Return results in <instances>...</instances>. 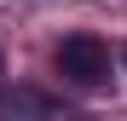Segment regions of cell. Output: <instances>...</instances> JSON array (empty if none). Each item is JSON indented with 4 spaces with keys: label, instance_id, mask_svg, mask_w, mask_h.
Wrapping results in <instances>:
<instances>
[{
    "label": "cell",
    "instance_id": "obj_1",
    "mask_svg": "<svg viewBox=\"0 0 127 121\" xmlns=\"http://www.w3.org/2000/svg\"><path fill=\"white\" fill-rule=\"evenodd\" d=\"M110 46H104L98 35H69V40H58V75L69 81V87L81 92H98V87H110Z\"/></svg>",
    "mask_w": 127,
    "mask_h": 121
},
{
    "label": "cell",
    "instance_id": "obj_2",
    "mask_svg": "<svg viewBox=\"0 0 127 121\" xmlns=\"http://www.w3.org/2000/svg\"><path fill=\"white\" fill-rule=\"evenodd\" d=\"M0 121H58V104L35 87H0Z\"/></svg>",
    "mask_w": 127,
    "mask_h": 121
},
{
    "label": "cell",
    "instance_id": "obj_3",
    "mask_svg": "<svg viewBox=\"0 0 127 121\" xmlns=\"http://www.w3.org/2000/svg\"><path fill=\"white\" fill-rule=\"evenodd\" d=\"M0 75H6V58H0Z\"/></svg>",
    "mask_w": 127,
    "mask_h": 121
},
{
    "label": "cell",
    "instance_id": "obj_4",
    "mask_svg": "<svg viewBox=\"0 0 127 121\" xmlns=\"http://www.w3.org/2000/svg\"><path fill=\"white\" fill-rule=\"evenodd\" d=\"M121 64H127V46H121Z\"/></svg>",
    "mask_w": 127,
    "mask_h": 121
}]
</instances>
